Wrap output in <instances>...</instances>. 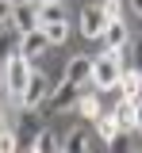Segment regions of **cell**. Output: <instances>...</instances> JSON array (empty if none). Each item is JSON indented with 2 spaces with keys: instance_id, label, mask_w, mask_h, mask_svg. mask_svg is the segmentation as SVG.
<instances>
[{
  "instance_id": "7a4b0ae2",
  "label": "cell",
  "mask_w": 142,
  "mask_h": 153,
  "mask_svg": "<svg viewBox=\"0 0 142 153\" xmlns=\"http://www.w3.org/2000/svg\"><path fill=\"white\" fill-rule=\"evenodd\" d=\"M27 76H31V61L19 54H8L4 57V96L16 103L23 96V84H27Z\"/></svg>"
},
{
  "instance_id": "8992f818",
  "label": "cell",
  "mask_w": 142,
  "mask_h": 153,
  "mask_svg": "<svg viewBox=\"0 0 142 153\" xmlns=\"http://www.w3.org/2000/svg\"><path fill=\"white\" fill-rule=\"evenodd\" d=\"M88 73H92V57L88 54H73L69 57V65H65V84H73V88H81V84H88Z\"/></svg>"
},
{
  "instance_id": "ba28073f",
  "label": "cell",
  "mask_w": 142,
  "mask_h": 153,
  "mask_svg": "<svg viewBox=\"0 0 142 153\" xmlns=\"http://www.w3.org/2000/svg\"><path fill=\"white\" fill-rule=\"evenodd\" d=\"M115 92H119V100H131V103L142 96V73L135 69V65H127V69L119 73V84H115Z\"/></svg>"
},
{
  "instance_id": "7c38bea8",
  "label": "cell",
  "mask_w": 142,
  "mask_h": 153,
  "mask_svg": "<svg viewBox=\"0 0 142 153\" xmlns=\"http://www.w3.org/2000/svg\"><path fill=\"white\" fill-rule=\"evenodd\" d=\"M31 149L35 153H61V134H54V130L42 126V130L35 134V142H31Z\"/></svg>"
},
{
  "instance_id": "e0dca14e",
  "label": "cell",
  "mask_w": 142,
  "mask_h": 153,
  "mask_svg": "<svg viewBox=\"0 0 142 153\" xmlns=\"http://www.w3.org/2000/svg\"><path fill=\"white\" fill-rule=\"evenodd\" d=\"M16 149H19L16 130H12V126H0V153H16Z\"/></svg>"
},
{
  "instance_id": "484cf974",
  "label": "cell",
  "mask_w": 142,
  "mask_h": 153,
  "mask_svg": "<svg viewBox=\"0 0 142 153\" xmlns=\"http://www.w3.org/2000/svg\"><path fill=\"white\" fill-rule=\"evenodd\" d=\"M8 4H19V0H8Z\"/></svg>"
},
{
  "instance_id": "3957f363",
  "label": "cell",
  "mask_w": 142,
  "mask_h": 153,
  "mask_svg": "<svg viewBox=\"0 0 142 153\" xmlns=\"http://www.w3.org/2000/svg\"><path fill=\"white\" fill-rule=\"evenodd\" d=\"M50 96V76L42 69H31L27 84H23V96L16 100V107H42V100Z\"/></svg>"
},
{
  "instance_id": "d4e9b609",
  "label": "cell",
  "mask_w": 142,
  "mask_h": 153,
  "mask_svg": "<svg viewBox=\"0 0 142 153\" xmlns=\"http://www.w3.org/2000/svg\"><path fill=\"white\" fill-rule=\"evenodd\" d=\"M0 35H4V23H0Z\"/></svg>"
},
{
  "instance_id": "9c48e42d",
  "label": "cell",
  "mask_w": 142,
  "mask_h": 153,
  "mask_svg": "<svg viewBox=\"0 0 142 153\" xmlns=\"http://www.w3.org/2000/svg\"><path fill=\"white\" fill-rule=\"evenodd\" d=\"M77 19H81V35H84V38H100L104 27H108V16H104L100 8H84Z\"/></svg>"
},
{
  "instance_id": "ac0fdd59",
  "label": "cell",
  "mask_w": 142,
  "mask_h": 153,
  "mask_svg": "<svg viewBox=\"0 0 142 153\" xmlns=\"http://www.w3.org/2000/svg\"><path fill=\"white\" fill-rule=\"evenodd\" d=\"M108 149H111V153H131V138H127V130H119L115 138H108Z\"/></svg>"
},
{
  "instance_id": "5bb4252c",
  "label": "cell",
  "mask_w": 142,
  "mask_h": 153,
  "mask_svg": "<svg viewBox=\"0 0 142 153\" xmlns=\"http://www.w3.org/2000/svg\"><path fill=\"white\" fill-rule=\"evenodd\" d=\"M39 31H42V38H46L50 46H58V42L69 38V23H65V19H58V23H42Z\"/></svg>"
},
{
  "instance_id": "8fae6325",
  "label": "cell",
  "mask_w": 142,
  "mask_h": 153,
  "mask_svg": "<svg viewBox=\"0 0 142 153\" xmlns=\"http://www.w3.org/2000/svg\"><path fill=\"white\" fill-rule=\"evenodd\" d=\"M61 153H88V130L84 126H73L61 138Z\"/></svg>"
},
{
  "instance_id": "9a60e30c",
  "label": "cell",
  "mask_w": 142,
  "mask_h": 153,
  "mask_svg": "<svg viewBox=\"0 0 142 153\" xmlns=\"http://www.w3.org/2000/svg\"><path fill=\"white\" fill-rule=\"evenodd\" d=\"M111 115H115V123H119V130H127V134L135 130V103H131V100H119Z\"/></svg>"
},
{
  "instance_id": "d6986e66",
  "label": "cell",
  "mask_w": 142,
  "mask_h": 153,
  "mask_svg": "<svg viewBox=\"0 0 142 153\" xmlns=\"http://www.w3.org/2000/svg\"><path fill=\"white\" fill-rule=\"evenodd\" d=\"M100 12H104L108 19H123V0H104Z\"/></svg>"
},
{
  "instance_id": "4316f807",
  "label": "cell",
  "mask_w": 142,
  "mask_h": 153,
  "mask_svg": "<svg viewBox=\"0 0 142 153\" xmlns=\"http://www.w3.org/2000/svg\"><path fill=\"white\" fill-rule=\"evenodd\" d=\"M131 153H142V149H131Z\"/></svg>"
},
{
  "instance_id": "52a82bcc",
  "label": "cell",
  "mask_w": 142,
  "mask_h": 153,
  "mask_svg": "<svg viewBox=\"0 0 142 153\" xmlns=\"http://www.w3.org/2000/svg\"><path fill=\"white\" fill-rule=\"evenodd\" d=\"M104 46L111 50V54H123V46L131 42V31H127V23L123 19H108V27H104Z\"/></svg>"
},
{
  "instance_id": "83f0119b",
  "label": "cell",
  "mask_w": 142,
  "mask_h": 153,
  "mask_svg": "<svg viewBox=\"0 0 142 153\" xmlns=\"http://www.w3.org/2000/svg\"><path fill=\"white\" fill-rule=\"evenodd\" d=\"M0 126H4V119H0Z\"/></svg>"
},
{
  "instance_id": "f1b7e54d",
  "label": "cell",
  "mask_w": 142,
  "mask_h": 153,
  "mask_svg": "<svg viewBox=\"0 0 142 153\" xmlns=\"http://www.w3.org/2000/svg\"><path fill=\"white\" fill-rule=\"evenodd\" d=\"M27 153H35V149H27Z\"/></svg>"
},
{
  "instance_id": "cb8c5ba5",
  "label": "cell",
  "mask_w": 142,
  "mask_h": 153,
  "mask_svg": "<svg viewBox=\"0 0 142 153\" xmlns=\"http://www.w3.org/2000/svg\"><path fill=\"white\" fill-rule=\"evenodd\" d=\"M31 4H50V0H31Z\"/></svg>"
},
{
  "instance_id": "44dd1931",
  "label": "cell",
  "mask_w": 142,
  "mask_h": 153,
  "mask_svg": "<svg viewBox=\"0 0 142 153\" xmlns=\"http://www.w3.org/2000/svg\"><path fill=\"white\" fill-rule=\"evenodd\" d=\"M135 69H138V73H142V38H138V42H135Z\"/></svg>"
},
{
  "instance_id": "6da1fadb",
  "label": "cell",
  "mask_w": 142,
  "mask_h": 153,
  "mask_svg": "<svg viewBox=\"0 0 142 153\" xmlns=\"http://www.w3.org/2000/svg\"><path fill=\"white\" fill-rule=\"evenodd\" d=\"M127 69V61L123 54H111V50H104L100 57H92V73H88V84L96 88V92H111L115 84H119V73Z\"/></svg>"
},
{
  "instance_id": "7402d4cb",
  "label": "cell",
  "mask_w": 142,
  "mask_h": 153,
  "mask_svg": "<svg viewBox=\"0 0 142 153\" xmlns=\"http://www.w3.org/2000/svg\"><path fill=\"white\" fill-rule=\"evenodd\" d=\"M8 16H12V4H8V0H0V23H8Z\"/></svg>"
},
{
  "instance_id": "5b68a950",
  "label": "cell",
  "mask_w": 142,
  "mask_h": 153,
  "mask_svg": "<svg viewBox=\"0 0 142 153\" xmlns=\"http://www.w3.org/2000/svg\"><path fill=\"white\" fill-rule=\"evenodd\" d=\"M12 130H16V138H23V142L31 146V142H35V134L42 130V115L35 111V107H19V119H16V126H12Z\"/></svg>"
},
{
  "instance_id": "4fadbf2b",
  "label": "cell",
  "mask_w": 142,
  "mask_h": 153,
  "mask_svg": "<svg viewBox=\"0 0 142 153\" xmlns=\"http://www.w3.org/2000/svg\"><path fill=\"white\" fill-rule=\"evenodd\" d=\"M35 16H39V27H42V23H58V19H65V4H61V0L35 4Z\"/></svg>"
},
{
  "instance_id": "277c9868",
  "label": "cell",
  "mask_w": 142,
  "mask_h": 153,
  "mask_svg": "<svg viewBox=\"0 0 142 153\" xmlns=\"http://www.w3.org/2000/svg\"><path fill=\"white\" fill-rule=\"evenodd\" d=\"M8 23H12L19 35H31V31H39L35 4H31V0H19V4H12V16H8Z\"/></svg>"
},
{
  "instance_id": "30bf717a",
  "label": "cell",
  "mask_w": 142,
  "mask_h": 153,
  "mask_svg": "<svg viewBox=\"0 0 142 153\" xmlns=\"http://www.w3.org/2000/svg\"><path fill=\"white\" fill-rule=\"evenodd\" d=\"M46 46H50V42L42 38V31H31V35H23V42H19V50H16V54L27 57V61H35V57L46 54Z\"/></svg>"
},
{
  "instance_id": "603a6c76",
  "label": "cell",
  "mask_w": 142,
  "mask_h": 153,
  "mask_svg": "<svg viewBox=\"0 0 142 153\" xmlns=\"http://www.w3.org/2000/svg\"><path fill=\"white\" fill-rule=\"evenodd\" d=\"M127 8H131V16L142 19V0H127Z\"/></svg>"
},
{
  "instance_id": "ffe728a7",
  "label": "cell",
  "mask_w": 142,
  "mask_h": 153,
  "mask_svg": "<svg viewBox=\"0 0 142 153\" xmlns=\"http://www.w3.org/2000/svg\"><path fill=\"white\" fill-rule=\"evenodd\" d=\"M135 134H142V96L135 100Z\"/></svg>"
},
{
  "instance_id": "2e32d148",
  "label": "cell",
  "mask_w": 142,
  "mask_h": 153,
  "mask_svg": "<svg viewBox=\"0 0 142 153\" xmlns=\"http://www.w3.org/2000/svg\"><path fill=\"white\" fill-rule=\"evenodd\" d=\"M96 134H100L104 142L119 134V123H115V115H111V111H100V119H96Z\"/></svg>"
}]
</instances>
